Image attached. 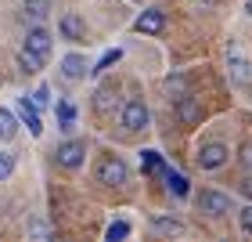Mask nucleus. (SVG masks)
Wrapping results in <instances>:
<instances>
[{"mask_svg":"<svg viewBox=\"0 0 252 242\" xmlns=\"http://www.w3.org/2000/svg\"><path fill=\"white\" fill-rule=\"evenodd\" d=\"M94 177H97V184H105V188H119V184H126L130 170H126V163H123L119 156H101Z\"/></svg>","mask_w":252,"mask_h":242,"instance_id":"1","label":"nucleus"},{"mask_svg":"<svg viewBox=\"0 0 252 242\" xmlns=\"http://www.w3.org/2000/svg\"><path fill=\"white\" fill-rule=\"evenodd\" d=\"M152 123V112H148V105L141 98H130L123 105V126L126 130H144V126Z\"/></svg>","mask_w":252,"mask_h":242,"instance_id":"2","label":"nucleus"},{"mask_svg":"<svg viewBox=\"0 0 252 242\" xmlns=\"http://www.w3.org/2000/svg\"><path fill=\"white\" fill-rule=\"evenodd\" d=\"M198 210L205 217H227V213H231V195H223V192H202L198 195Z\"/></svg>","mask_w":252,"mask_h":242,"instance_id":"3","label":"nucleus"},{"mask_svg":"<svg viewBox=\"0 0 252 242\" xmlns=\"http://www.w3.org/2000/svg\"><path fill=\"white\" fill-rule=\"evenodd\" d=\"M227 156H231V152H227V145L209 141V145H202V148H198V156H194V159H198V166H202V170H220V166L227 163Z\"/></svg>","mask_w":252,"mask_h":242,"instance_id":"4","label":"nucleus"},{"mask_svg":"<svg viewBox=\"0 0 252 242\" xmlns=\"http://www.w3.org/2000/svg\"><path fill=\"white\" fill-rule=\"evenodd\" d=\"M83 156H87L83 141H65V145H58V152H54L58 166H65V170H79L83 166Z\"/></svg>","mask_w":252,"mask_h":242,"instance_id":"5","label":"nucleus"},{"mask_svg":"<svg viewBox=\"0 0 252 242\" xmlns=\"http://www.w3.org/2000/svg\"><path fill=\"white\" fill-rule=\"evenodd\" d=\"M51 40H54V37H51V33L43 29V26H32V29H29V37H26V47L47 62V54H51Z\"/></svg>","mask_w":252,"mask_h":242,"instance_id":"6","label":"nucleus"},{"mask_svg":"<svg viewBox=\"0 0 252 242\" xmlns=\"http://www.w3.org/2000/svg\"><path fill=\"white\" fill-rule=\"evenodd\" d=\"M58 29H62V37H65V40H76V43L87 37V26H83V18H79L76 11H65L62 22H58Z\"/></svg>","mask_w":252,"mask_h":242,"instance_id":"7","label":"nucleus"},{"mask_svg":"<svg viewBox=\"0 0 252 242\" xmlns=\"http://www.w3.org/2000/svg\"><path fill=\"white\" fill-rule=\"evenodd\" d=\"M18 116H22V123L29 126V134H32V137H40V134H43V123H40V109L32 105V98H22V101H18Z\"/></svg>","mask_w":252,"mask_h":242,"instance_id":"8","label":"nucleus"},{"mask_svg":"<svg viewBox=\"0 0 252 242\" xmlns=\"http://www.w3.org/2000/svg\"><path fill=\"white\" fill-rule=\"evenodd\" d=\"M177 116H180V123H198L202 120V101L191 98V94H184V98L177 101Z\"/></svg>","mask_w":252,"mask_h":242,"instance_id":"9","label":"nucleus"},{"mask_svg":"<svg viewBox=\"0 0 252 242\" xmlns=\"http://www.w3.org/2000/svg\"><path fill=\"white\" fill-rule=\"evenodd\" d=\"M162 26H166L162 11H144V15H141V18L133 22V29H137V33H148V37H155V33H162Z\"/></svg>","mask_w":252,"mask_h":242,"instance_id":"10","label":"nucleus"},{"mask_svg":"<svg viewBox=\"0 0 252 242\" xmlns=\"http://www.w3.org/2000/svg\"><path fill=\"white\" fill-rule=\"evenodd\" d=\"M116 105H119V90H116V83H105V87H97L94 109H97V112H112Z\"/></svg>","mask_w":252,"mask_h":242,"instance_id":"11","label":"nucleus"},{"mask_svg":"<svg viewBox=\"0 0 252 242\" xmlns=\"http://www.w3.org/2000/svg\"><path fill=\"white\" fill-rule=\"evenodd\" d=\"M152 228L158 235H184V221H177V217H162V213L152 217Z\"/></svg>","mask_w":252,"mask_h":242,"instance_id":"12","label":"nucleus"},{"mask_svg":"<svg viewBox=\"0 0 252 242\" xmlns=\"http://www.w3.org/2000/svg\"><path fill=\"white\" fill-rule=\"evenodd\" d=\"M83 73H87V62L79 54H65L62 58V76L65 80H83Z\"/></svg>","mask_w":252,"mask_h":242,"instance_id":"13","label":"nucleus"},{"mask_svg":"<svg viewBox=\"0 0 252 242\" xmlns=\"http://www.w3.org/2000/svg\"><path fill=\"white\" fill-rule=\"evenodd\" d=\"M227 62H231V73H234V80H242V83H245V80L252 76V65H249V58H245L242 51H231V54H227Z\"/></svg>","mask_w":252,"mask_h":242,"instance_id":"14","label":"nucleus"},{"mask_svg":"<svg viewBox=\"0 0 252 242\" xmlns=\"http://www.w3.org/2000/svg\"><path fill=\"white\" fill-rule=\"evenodd\" d=\"M18 69H22V73H40V69H43V58H40V54H32L29 47H22V51H18Z\"/></svg>","mask_w":252,"mask_h":242,"instance_id":"15","label":"nucleus"},{"mask_svg":"<svg viewBox=\"0 0 252 242\" xmlns=\"http://www.w3.org/2000/svg\"><path fill=\"white\" fill-rule=\"evenodd\" d=\"M15 134H18V123H15V116H11L7 109H0V141H11Z\"/></svg>","mask_w":252,"mask_h":242,"instance_id":"16","label":"nucleus"},{"mask_svg":"<svg viewBox=\"0 0 252 242\" xmlns=\"http://www.w3.org/2000/svg\"><path fill=\"white\" fill-rule=\"evenodd\" d=\"M141 170H144V174H158V170H162V156H158L155 148L141 152Z\"/></svg>","mask_w":252,"mask_h":242,"instance_id":"17","label":"nucleus"},{"mask_svg":"<svg viewBox=\"0 0 252 242\" xmlns=\"http://www.w3.org/2000/svg\"><path fill=\"white\" fill-rule=\"evenodd\" d=\"M26 15L36 18V22L47 18V15H51V0H26Z\"/></svg>","mask_w":252,"mask_h":242,"instance_id":"18","label":"nucleus"},{"mask_svg":"<svg viewBox=\"0 0 252 242\" xmlns=\"http://www.w3.org/2000/svg\"><path fill=\"white\" fill-rule=\"evenodd\" d=\"M105 239H108V242H123V239H130V224H126V221H112V224L105 228Z\"/></svg>","mask_w":252,"mask_h":242,"instance_id":"19","label":"nucleus"},{"mask_svg":"<svg viewBox=\"0 0 252 242\" xmlns=\"http://www.w3.org/2000/svg\"><path fill=\"white\" fill-rule=\"evenodd\" d=\"M166 188L184 199V195H188V177H180V174H173V170H169V174H166Z\"/></svg>","mask_w":252,"mask_h":242,"instance_id":"20","label":"nucleus"},{"mask_svg":"<svg viewBox=\"0 0 252 242\" xmlns=\"http://www.w3.org/2000/svg\"><path fill=\"white\" fill-rule=\"evenodd\" d=\"M184 87H188V80H184V76H169V80H166V90L173 94V101L184 98Z\"/></svg>","mask_w":252,"mask_h":242,"instance_id":"21","label":"nucleus"},{"mask_svg":"<svg viewBox=\"0 0 252 242\" xmlns=\"http://www.w3.org/2000/svg\"><path fill=\"white\" fill-rule=\"evenodd\" d=\"M58 116H62V130H72V120H76V109L68 105V101H62L58 105Z\"/></svg>","mask_w":252,"mask_h":242,"instance_id":"22","label":"nucleus"},{"mask_svg":"<svg viewBox=\"0 0 252 242\" xmlns=\"http://www.w3.org/2000/svg\"><path fill=\"white\" fill-rule=\"evenodd\" d=\"M119 58H123V51H119V47H116V51H105V58H101V62L94 65V73H105V69H112Z\"/></svg>","mask_w":252,"mask_h":242,"instance_id":"23","label":"nucleus"},{"mask_svg":"<svg viewBox=\"0 0 252 242\" xmlns=\"http://www.w3.org/2000/svg\"><path fill=\"white\" fill-rule=\"evenodd\" d=\"M32 105H36V109H47V105H51V87H36V90H32Z\"/></svg>","mask_w":252,"mask_h":242,"instance_id":"24","label":"nucleus"},{"mask_svg":"<svg viewBox=\"0 0 252 242\" xmlns=\"http://www.w3.org/2000/svg\"><path fill=\"white\" fill-rule=\"evenodd\" d=\"M11 170H15V159H11L7 152H0V181H7Z\"/></svg>","mask_w":252,"mask_h":242,"instance_id":"25","label":"nucleus"},{"mask_svg":"<svg viewBox=\"0 0 252 242\" xmlns=\"http://www.w3.org/2000/svg\"><path fill=\"white\" fill-rule=\"evenodd\" d=\"M242 232L252 235V206H245V210H242Z\"/></svg>","mask_w":252,"mask_h":242,"instance_id":"26","label":"nucleus"},{"mask_svg":"<svg viewBox=\"0 0 252 242\" xmlns=\"http://www.w3.org/2000/svg\"><path fill=\"white\" fill-rule=\"evenodd\" d=\"M242 166H245V170H252V141L242 148Z\"/></svg>","mask_w":252,"mask_h":242,"instance_id":"27","label":"nucleus"},{"mask_svg":"<svg viewBox=\"0 0 252 242\" xmlns=\"http://www.w3.org/2000/svg\"><path fill=\"white\" fill-rule=\"evenodd\" d=\"M242 192H249V195H252V181H245V184H242Z\"/></svg>","mask_w":252,"mask_h":242,"instance_id":"28","label":"nucleus"},{"mask_svg":"<svg viewBox=\"0 0 252 242\" xmlns=\"http://www.w3.org/2000/svg\"><path fill=\"white\" fill-rule=\"evenodd\" d=\"M245 15H252V0H249V4H245Z\"/></svg>","mask_w":252,"mask_h":242,"instance_id":"29","label":"nucleus"}]
</instances>
